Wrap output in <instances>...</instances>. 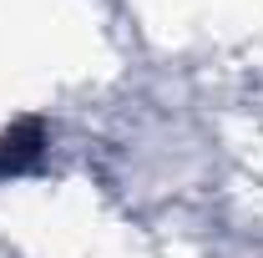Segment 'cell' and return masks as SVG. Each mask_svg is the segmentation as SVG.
Instances as JSON below:
<instances>
[{
    "label": "cell",
    "instance_id": "1",
    "mask_svg": "<svg viewBox=\"0 0 263 258\" xmlns=\"http://www.w3.org/2000/svg\"><path fill=\"white\" fill-rule=\"evenodd\" d=\"M41 157H46V122L26 117V122L0 132V177H21Z\"/></svg>",
    "mask_w": 263,
    "mask_h": 258
}]
</instances>
